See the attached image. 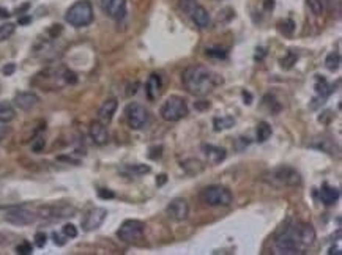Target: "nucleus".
<instances>
[{
	"label": "nucleus",
	"mask_w": 342,
	"mask_h": 255,
	"mask_svg": "<svg viewBox=\"0 0 342 255\" xmlns=\"http://www.w3.org/2000/svg\"><path fill=\"white\" fill-rule=\"evenodd\" d=\"M182 80L185 88L194 96H204L224 82V79L219 74L202 65L188 66L182 74Z\"/></svg>",
	"instance_id": "nucleus-1"
},
{
	"label": "nucleus",
	"mask_w": 342,
	"mask_h": 255,
	"mask_svg": "<svg viewBox=\"0 0 342 255\" xmlns=\"http://www.w3.org/2000/svg\"><path fill=\"white\" fill-rule=\"evenodd\" d=\"M264 181L275 188H295L301 184V175L290 166H279L268 170L264 175Z\"/></svg>",
	"instance_id": "nucleus-2"
},
{
	"label": "nucleus",
	"mask_w": 342,
	"mask_h": 255,
	"mask_svg": "<svg viewBox=\"0 0 342 255\" xmlns=\"http://www.w3.org/2000/svg\"><path fill=\"white\" fill-rule=\"evenodd\" d=\"M65 21L73 27H86L93 21V5L90 0H77L66 10Z\"/></svg>",
	"instance_id": "nucleus-3"
},
{
	"label": "nucleus",
	"mask_w": 342,
	"mask_h": 255,
	"mask_svg": "<svg viewBox=\"0 0 342 255\" xmlns=\"http://www.w3.org/2000/svg\"><path fill=\"white\" fill-rule=\"evenodd\" d=\"M199 200L207 206H229L233 202V195L226 186L211 184L199 192Z\"/></svg>",
	"instance_id": "nucleus-4"
},
{
	"label": "nucleus",
	"mask_w": 342,
	"mask_h": 255,
	"mask_svg": "<svg viewBox=\"0 0 342 255\" xmlns=\"http://www.w3.org/2000/svg\"><path fill=\"white\" fill-rule=\"evenodd\" d=\"M190 109H188L186 99L179 96V95H172L166 101L162 102V106L159 109V115L162 120H166L169 123H175L183 120Z\"/></svg>",
	"instance_id": "nucleus-5"
},
{
	"label": "nucleus",
	"mask_w": 342,
	"mask_h": 255,
	"mask_svg": "<svg viewBox=\"0 0 342 255\" xmlns=\"http://www.w3.org/2000/svg\"><path fill=\"white\" fill-rule=\"evenodd\" d=\"M125 117L128 126L133 131H142L150 124V112L145 106L139 102H129L125 107Z\"/></svg>",
	"instance_id": "nucleus-6"
},
{
	"label": "nucleus",
	"mask_w": 342,
	"mask_h": 255,
	"mask_svg": "<svg viewBox=\"0 0 342 255\" xmlns=\"http://www.w3.org/2000/svg\"><path fill=\"white\" fill-rule=\"evenodd\" d=\"M275 253L281 255H295V253H304V249L298 244V241L295 239L292 228H286L284 233H281L275 239Z\"/></svg>",
	"instance_id": "nucleus-7"
},
{
	"label": "nucleus",
	"mask_w": 342,
	"mask_h": 255,
	"mask_svg": "<svg viewBox=\"0 0 342 255\" xmlns=\"http://www.w3.org/2000/svg\"><path fill=\"white\" fill-rule=\"evenodd\" d=\"M145 231V222L137 221V219H128L125 221L119 231H117V236H119L123 242H134L144 236Z\"/></svg>",
	"instance_id": "nucleus-8"
},
{
	"label": "nucleus",
	"mask_w": 342,
	"mask_h": 255,
	"mask_svg": "<svg viewBox=\"0 0 342 255\" xmlns=\"http://www.w3.org/2000/svg\"><path fill=\"white\" fill-rule=\"evenodd\" d=\"M76 213V208L71 205H48L40 208V216L46 221H62V219L71 217Z\"/></svg>",
	"instance_id": "nucleus-9"
},
{
	"label": "nucleus",
	"mask_w": 342,
	"mask_h": 255,
	"mask_svg": "<svg viewBox=\"0 0 342 255\" xmlns=\"http://www.w3.org/2000/svg\"><path fill=\"white\" fill-rule=\"evenodd\" d=\"M166 214L174 222H183L190 216V205L182 197H177L166 206Z\"/></svg>",
	"instance_id": "nucleus-10"
},
{
	"label": "nucleus",
	"mask_w": 342,
	"mask_h": 255,
	"mask_svg": "<svg viewBox=\"0 0 342 255\" xmlns=\"http://www.w3.org/2000/svg\"><path fill=\"white\" fill-rule=\"evenodd\" d=\"M292 228V233L295 236V239L298 241V244L306 249L314 244L315 241V230L311 224H306V222H300V224H295L290 227Z\"/></svg>",
	"instance_id": "nucleus-11"
},
{
	"label": "nucleus",
	"mask_w": 342,
	"mask_h": 255,
	"mask_svg": "<svg viewBox=\"0 0 342 255\" xmlns=\"http://www.w3.org/2000/svg\"><path fill=\"white\" fill-rule=\"evenodd\" d=\"M106 217H108V210L101 206H95L89 210L82 219V228L86 231H93L103 225V222L106 221Z\"/></svg>",
	"instance_id": "nucleus-12"
},
{
	"label": "nucleus",
	"mask_w": 342,
	"mask_h": 255,
	"mask_svg": "<svg viewBox=\"0 0 342 255\" xmlns=\"http://www.w3.org/2000/svg\"><path fill=\"white\" fill-rule=\"evenodd\" d=\"M5 221L13 225H30L37 221V214L26 208H13L5 213Z\"/></svg>",
	"instance_id": "nucleus-13"
},
{
	"label": "nucleus",
	"mask_w": 342,
	"mask_h": 255,
	"mask_svg": "<svg viewBox=\"0 0 342 255\" xmlns=\"http://www.w3.org/2000/svg\"><path fill=\"white\" fill-rule=\"evenodd\" d=\"M101 8L114 21H122L126 16V0H101Z\"/></svg>",
	"instance_id": "nucleus-14"
},
{
	"label": "nucleus",
	"mask_w": 342,
	"mask_h": 255,
	"mask_svg": "<svg viewBox=\"0 0 342 255\" xmlns=\"http://www.w3.org/2000/svg\"><path fill=\"white\" fill-rule=\"evenodd\" d=\"M188 16H190L193 19L194 24L199 27V29H208L211 26V18H210V13L207 11L205 7L199 5L197 2L194 4V7L191 8V11L188 13Z\"/></svg>",
	"instance_id": "nucleus-15"
},
{
	"label": "nucleus",
	"mask_w": 342,
	"mask_h": 255,
	"mask_svg": "<svg viewBox=\"0 0 342 255\" xmlns=\"http://www.w3.org/2000/svg\"><path fill=\"white\" fill-rule=\"evenodd\" d=\"M89 134L92 137V141L95 142L97 145L103 147L109 142V133H108V128H106L104 123H101L100 120L98 121H93L90 123V128H89Z\"/></svg>",
	"instance_id": "nucleus-16"
},
{
	"label": "nucleus",
	"mask_w": 342,
	"mask_h": 255,
	"mask_svg": "<svg viewBox=\"0 0 342 255\" xmlns=\"http://www.w3.org/2000/svg\"><path fill=\"white\" fill-rule=\"evenodd\" d=\"M15 106L21 110H32L37 104L40 102L38 95H35L33 91H21L15 96Z\"/></svg>",
	"instance_id": "nucleus-17"
},
{
	"label": "nucleus",
	"mask_w": 342,
	"mask_h": 255,
	"mask_svg": "<svg viewBox=\"0 0 342 255\" xmlns=\"http://www.w3.org/2000/svg\"><path fill=\"white\" fill-rule=\"evenodd\" d=\"M117 109H119V101H117L115 98H109L106 99L101 107L98 109V120L104 124H108L112 121L114 118V113L117 112Z\"/></svg>",
	"instance_id": "nucleus-18"
},
{
	"label": "nucleus",
	"mask_w": 342,
	"mask_h": 255,
	"mask_svg": "<svg viewBox=\"0 0 342 255\" xmlns=\"http://www.w3.org/2000/svg\"><path fill=\"white\" fill-rule=\"evenodd\" d=\"M202 152L207 156L210 164H219V162H222L227 156L226 150L221 148V147H216V145H211V144H204L202 145Z\"/></svg>",
	"instance_id": "nucleus-19"
},
{
	"label": "nucleus",
	"mask_w": 342,
	"mask_h": 255,
	"mask_svg": "<svg viewBox=\"0 0 342 255\" xmlns=\"http://www.w3.org/2000/svg\"><path fill=\"white\" fill-rule=\"evenodd\" d=\"M314 88H315V95H317V98L314 101H318V104H323L325 99L333 93V85H329L328 80L322 76H315Z\"/></svg>",
	"instance_id": "nucleus-20"
},
{
	"label": "nucleus",
	"mask_w": 342,
	"mask_h": 255,
	"mask_svg": "<svg viewBox=\"0 0 342 255\" xmlns=\"http://www.w3.org/2000/svg\"><path fill=\"white\" fill-rule=\"evenodd\" d=\"M161 87H162L161 76L159 74H151L147 80V84H145V93H147L150 101H155L159 96Z\"/></svg>",
	"instance_id": "nucleus-21"
},
{
	"label": "nucleus",
	"mask_w": 342,
	"mask_h": 255,
	"mask_svg": "<svg viewBox=\"0 0 342 255\" xmlns=\"http://www.w3.org/2000/svg\"><path fill=\"white\" fill-rule=\"evenodd\" d=\"M340 197V192L337 188H333V186H328V184H323L322 189H320V200L329 206V205H334Z\"/></svg>",
	"instance_id": "nucleus-22"
},
{
	"label": "nucleus",
	"mask_w": 342,
	"mask_h": 255,
	"mask_svg": "<svg viewBox=\"0 0 342 255\" xmlns=\"http://www.w3.org/2000/svg\"><path fill=\"white\" fill-rule=\"evenodd\" d=\"M16 117V112L13 104L8 101H0V123H10L13 121Z\"/></svg>",
	"instance_id": "nucleus-23"
},
{
	"label": "nucleus",
	"mask_w": 342,
	"mask_h": 255,
	"mask_svg": "<svg viewBox=\"0 0 342 255\" xmlns=\"http://www.w3.org/2000/svg\"><path fill=\"white\" fill-rule=\"evenodd\" d=\"M151 167L145 166V164H129L122 167V173H126L128 177H140V175H145V173H150Z\"/></svg>",
	"instance_id": "nucleus-24"
},
{
	"label": "nucleus",
	"mask_w": 342,
	"mask_h": 255,
	"mask_svg": "<svg viewBox=\"0 0 342 255\" xmlns=\"http://www.w3.org/2000/svg\"><path fill=\"white\" fill-rule=\"evenodd\" d=\"M271 134H273V130H271L270 123L267 121H261L257 124V130H255V141L259 144H265L268 139L271 137Z\"/></svg>",
	"instance_id": "nucleus-25"
},
{
	"label": "nucleus",
	"mask_w": 342,
	"mask_h": 255,
	"mask_svg": "<svg viewBox=\"0 0 342 255\" xmlns=\"http://www.w3.org/2000/svg\"><path fill=\"white\" fill-rule=\"evenodd\" d=\"M182 167L190 173V175H197L204 170V164L197 159H188L185 162H182Z\"/></svg>",
	"instance_id": "nucleus-26"
},
{
	"label": "nucleus",
	"mask_w": 342,
	"mask_h": 255,
	"mask_svg": "<svg viewBox=\"0 0 342 255\" xmlns=\"http://www.w3.org/2000/svg\"><path fill=\"white\" fill-rule=\"evenodd\" d=\"M213 124H215V130L216 131H224V130H230V128L235 124V118L230 117V115H226V117H216L213 120Z\"/></svg>",
	"instance_id": "nucleus-27"
},
{
	"label": "nucleus",
	"mask_w": 342,
	"mask_h": 255,
	"mask_svg": "<svg viewBox=\"0 0 342 255\" xmlns=\"http://www.w3.org/2000/svg\"><path fill=\"white\" fill-rule=\"evenodd\" d=\"M340 66V55L337 52H331L328 54V57L325 59V68L328 69V71H337Z\"/></svg>",
	"instance_id": "nucleus-28"
},
{
	"label": "nucleus",
	"mask_w": 342,
	"mask_h": 255,
	"mask_svg": "<svg viewBox=\"0 0 342 255\" xmlns=\"http://www.w3.org/2000/svg\"><path fill=\"white\" fill-rule=\"evenodd\" d=\"M297 60H298V54H297V52H293V51H289V52L281 59V66L284 68V69H290V68H293L295 63H297Z\"/></svg>",
	"instance_id": "nucleus-29"
},
{
	"label": "nucleus",
	"mask_w": 342,
	"mask_h": 255,
	"mask_svg": "<svg viewBox=\"0 0 342 255\" xmlns=\"http://www.w3.org/2000/svg\"><path fill=\"white\" fill-rule=\"evenodd\" d=\"M16 30V26L11 24V22H7V24H2L0 26V43L2 41H7L8 38L13 37V33Z\"/></svg>",
	"instance_id": "nucleus-30"
},
{
	"label": "nucleus",
	"mask_w": 342,
	"mask_h": 255,
	"mask_svg": "<svg viewBox=\"0 0 342 255\" xmlns=\"http://www.w3.org/2000/svg\"><path fill=\"white\" fill-rule=\"evenodd\" d=\"M308 7L312 11L314 16H322L325 13V4H323V0H308Z\"/></svg>",
	"instance_id": "nucleus-31"
},
{
	"label": "nucleus",
	"mask_w": 342,
	"mask_h": 255,
	"mask_svg": "<svg viewBox=\"0 0 342 255\" xmlns=\"http://www.w3.org/2000/svg\"><path fill=\"white\" fill-rule=\"evenodd\" d=\"M264 104L265 106H268V110L271 112V113H279L281 112V104L275 99V96H271V95H267V96H264Z\"/></svg>",
	"instance_id": "nucleus-32"
},
{
	"label": "nucleus",
	"mask_w": 342,
	"mask_h": 255,
	"mask_svg": "<svg viewBox=\"0 0 342 255\" xmlns=\"http://www.w3.org/2000/svg\"><path fill=\"white\" fill-rule=\"evenodd\" d=\"M279 30L286 35V37H290L295 32V22L292 19H286V21H281L279 22Z\"/></svg>",
	"instance_id": "nucleus-33"
},
{
	"label": "nucleus",
	"mask_w": 342,
	"mask_h": 255,
	"mask_svg": "<svg viewBox=\"0 0 342 255\" xmlns=\"http://www.w3.org/2000/svg\"><path fill=\"white\" fill-rule=\"evenodd\" d=\"M207 55L211 59H226L227 51H224L221 48H213V49H207Z\"/></svg>",
	"instance_id": "nucleus-34"
},
{
	"label": "nucleus",
	"mask_w": 342,
	"mask_h": 255,
	"mask_svg": "<svg viewBox=\"0 0 342 255\" xmlns=\"http://www.w3.org/2000/svg\"><path fill=\"white\" fill-rule=\"evenodd\" d=\"M62 231H63V235L66 238H76L77 236V227L73 225V224H65Z\"/></svg>",
	"instance_id": "nucleus-35"
},
{
	"label": "nucleus",
	"mask_w": 342,
	"mask_h": 255,
	"mask_svg": "<svg viewBox=\"0 0 342 255\" xmlns=\"http://www.w3.org/2000/svg\"><path fill=\"white\" fill-rule=\"evenodd\" d=\"M63 80H65V84H69V85H74L77 82V76L73 73V71H69V69H65L63 74H62Z\"/></svg>",
	"instance_id": "nucleus-36"
},
{
	"label": "nucleus",
	"mask_w": 342,
	"mask_h": 255,
	"mask_svg": "<svg viewBox=\"0 0 342 255\" xmlns=\"http://www.w3.org/2000/svg\"><path fill=\"white\" fill-rule=\"evenodd\" d=\"M16 252H18L19 255H30V253L33 252V249H32V244H30V242L24 241V242H21V244L16 247Z\"/></svg>",
	"instance_id": "nucleus-37"
},
{
	"label": "nucleus",
	"mask_w": 342,
	"mask_h": 255,
	"mask_svg": "<svg viewBox=\"0 0 342 255\" xmlns=\"http://www.w3.org/2000/svg\"><path fill=\"white\" fill-rule=\"evenodd\" d=\"M46 142H44V139L43 137H37L35 141L32 142V152L35 153H41L43 152V148H44Z\"/></svg>",
	"instance_id": "nucleus-38"
},
{
	"label": "nucleus",
	"mask_w": 342,
	"mask_h": 255,
	"mask_svg": "<svg viewBox=\"0 0 342 255\" xmlns=\"http://www.w3.org/2000/svg\"><path fill=\"white\" fill-rule=\"evenodd\" d=\"M161 155H162V147H161V145H159V147H151V148H150V152H148V158L153 159V161L159 159Z\"/></svg>",
	"instance_id": "nucleus-39"
},
{
	"label": "nucleus",
	"mask_w": 342,
	"mask_h": 255,
	"mask_svg": "<svg viewBox=\"0 0 342 255\" xmlns=\"http://www.w3.org/2000/svg\"><path fill=\"white\" fill-rule=\"evenodd\" d=\"M46 241H48V236H46V233H43V231H40V233L35 235V244H37L38 247H44Z\"/></svg>",
	"instance_id": "nucleus-40"
},
{
	"label": "nucleus",
	"mask_w": 342,
	"mask_h": 255,
	"mask_svg": "<svg viewBox=\"0 0 342 255\" xmlns=\"http://www.w3.org/2000/svg\"><path fill=\"white\" fill-rule=\"evenodd\" d=\"M15 71H16V65H15V63H7V65L4 66V69H2L4 76H11Z\"/></svg>",
	"instance_id": "nucleus-41"
},
{
	"label": "nucleus",
	"mask_w": 342,
	"mask_h": 255,
	"mask_svg": "<svg viewBox=\"0 0 342 255\" xmlns=\"http://www.w3.org/2000/svg\"><path fill=\"white\" fill-rule=\"evenodd\" d=\"M98 195L101 197V199H114V197H115V194L111 192V191H108V189H100L98 191Z\"/></svg>",
	"instance_id": "nucleus-42"
},
{
	"label": "nucleus",
	"mask_w": 342,
	"mask_h": 255,
	"mask_svg": "<svg viewBox=\"0 0 342 255\" xmlns=\"http://www.w3.org/2000/svg\"><path fill=\"white\" fill-rule=\"evenodd\" d=\"M52 239H54V242H55L57 246H63L65 242H66V239H63L58 233H52Z\"/></svg>",
	"instance_id": "nucleus-43"
},
{
	"label": "nucleus",
	"mask_w": 342,
	"mask_h": 255,
	"mask_svg": "<svg viewBox=\"0 0 342 255\" xmlns=\"http://www.w3.org/2000/svg\"><path fill=\"white\" fill-rule=\"evenodd\" d=\"M7 134H8V128L5 126V123H0V142L4 141Z\"/></svg>",
	"instance_id": "nucleus-44"
},
{
	"label": "nucleus",
	"mask_w": 342,
	"mask_h": 255,
	"mask_svg": "<svg viewBox=\"0 0 342 255\" xmlns=\"http://www.w3.org/2000/svg\"><path fill=\"white\" fill-rule=\"evenodd\" d=\"M243 99H244V104H251L252 102V95L249 93V91H243Z\"/></svg>",
	"instance_id": "nucleus-45"
},
{
	"label": "nucleus",
	"mask_w": 342,
	"mask_h": 255,
	"mask_svg": "<svg viewBox=\"0 0 342 255\" xmlns=\"http://www.w3.org/2000/svg\"><path fill=\"white\" fill-rule=\"evenodd\" d=\"M166 181H167V175H164V173H161V175L156 178V184H158V186H162V184L166 183Z\"/></svg>",
	"instance_id": "nucleus-46"
},
{
	"label": "nucleus",
	"mask_w": 342,
	"mask_h": 255,
	"mask_svg": "<svg viewBox=\"0 0 342 255\" xmlns=\"http://www.w3.org/2000/svg\"><path fill=\"white\" fill-rule=\"evenodd\" d=\"M328 253H329V255H333V253H336V255H340L342 252H340V247H339V246H336V247L333 246V247H329Z\"/></svg>",
	"instance_id": "nucleus-47"
},
{
	"label": "nucleus",
	"mask_w": 342,
	"mask_h": 255,
	"mask_svg": "<svg viewBox=\"0 0 342 255\" xmlns=\"http://www.w3.org/2000/svg\"><path fill=\"white\" fill-rule=\"evenodd\" d=\"M275 8V0H265V10H273Z\"/></svg>",
	"instance_id": "nucleus-48"
},
{
	"label": "nucleus",
	"mask_w": 342,
	"mask_h": 255,
	"mask_svg": "<svg viewBox=\"0 0 342 255\" xmlns=\"http://www.w3.org/2000/svg\"><path fill=\"white\" fill-rule=\"evenodd\" d=\"M194 107H196V109H205V107H210V102H205V104H199V102H196V104H194Z\"/></svg>",
	"instance_id": "nucleus-49"
},
{
	"label": "nucleus",
	"mask_w": 342,
	"mask_h": 255,
	"mask_svg": "<svg viewBox=\"0 0 342 255\" xmlns=\"http://www.w3.org/2000/svg\"><path fill=\"white\" fill-rule=\"evenodd\" d=\"M8 16H10L8 10H5V8H0V18H8Z\"/></svg>",
	"instance_id": "nucleus-50"
},
{
	"label": "nucleus",
	"mask_w": 342,
	"mask_h": 255,
	"mask_svg": "<svg viewBox=\"0 0 342 255\" xmlns=\"http://www.w3.org/2000/svg\"><path fill=\"white\" fill-rule=\"evenodd\" d=\"M30 21H32V18H29V16H26V18H21V19H19V24H29Z\"/></svg>",
	"instance_id": "nucleus-51"
}]
</instances>
